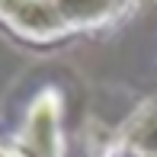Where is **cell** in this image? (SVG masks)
<instances>
[{
    "label": "cell",
    "instance_id": "obj_1",
    "mask_svg": "<svg viewBox=\"0 0 157 157\" xmlns=\"http://www.w3.org/2000/svg\"><path fill=\"white\" fill-rule=\"evenodd\" d=\"M109 157H157V96L122 128Z\"/></svg>",
    "mask_w": 157,
    "mask_h": 157
}]
</instances>
